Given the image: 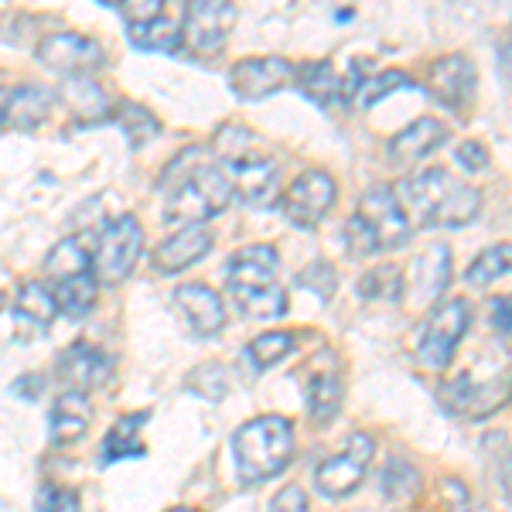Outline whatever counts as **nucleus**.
<instances>
[{"mask_svg":"<svg viewBox=\"0 0 512 512\" xmlns=\"http://www.w3.org/2000/svg\"><path fill=\"white\" fill-rule=\"evenodd\" d=\"M161 192L168 222L202 226L233 202V178L222 164H205V147H185L161 175Z\"/></svg>","mask_w":512,"mask_h":512,"instance_id":"1","label":"nucleus"},{"mask_svg":"<svg viewBox=\"0 0 512 512\" xmlns=\"http://www.w3.org/2000/svg\"><path fill=\"white\" fill-rule=\"evenodd\" d=\"M403 216L420 222V226H468L482 212V192L465 181H458L444 168H427L414 178H403L400 185Z\"/></svg>","mask_w":512,"mask_h":512,"instance_id":"2","label":"nucleus"},{"mask_svg":"<svg viewBox=\"0 0 512 512\" xmlns=\"http://www.w3.org/2000/svg\"><path fill=\"white\" fill-rule=\"evenodd\" d=\"M226 291L253 318H277L287 311V291L280 284V256L274 246H243L226 263Z\"/></svg>","mask_w":512,"mask_h":512,"instance_id":"3","label":"nucleus"},{"mask_svg":"<svg viewBox=\"0 0 512 512\" xmlns=\"http://www.w3.org/2000/svg\"><path fill=\"white\" fill-rule=\"evenodd\" d=\"M294 427L287 417H256L246 420L233 434V461L243 485H260L291 465L294 458Z\"/></svg>","mask_w":512,"mask_h":512,"instance_id":"4","label":"nucleus"},{"mask_svg":"<svg viewBox=\"0 0 512 512\" xmlns=\"http://www.w3.org/2000/svg\"><path fill=\"white\" fill-rule=\"evenodd\" d=\"M140 253H144V229L134 216H117L103 226V233L93 236V253H89V267L93 280L103 284H120L137 267Z\"/></svg>","mask_w":512,"mask_h":512,"instance_id":"5","label":"nucleus"},{"mask_svg":"<svg viewBox=\"0 0 512 512\" xmlns=\"http://www.w3.org/2000/svg\"><path fill=\"white\" fill-rule=\"evenodd\" d=\"M468 321H472V304L465 297H451V301L437 304L431 318L420 328L417 342V359L427 369H448V362L458 352L461 338L468 332Z\"/></svg>","mask_w":512,"mask_h":512,"instance_id":"6","label":"nucleus"},{"mask_svg":"<svg viewBox=\"0 0 512 512\" xmlns=\"http://www.w3.org/2000/svg\"><path fill=\"white\" fill-rule=\"evenodd\" d=\"M236 24V7L222 0H195L181 11V41L195 55H219Z\"/></svg>","mask_w":512,"mask_h":512,"instance_id":"7","label":"nucleus"},{"mask_svg":"<svg viewBox=\"0 0 512 512\" xmlns=\"http://www.w3.org/2000/svg\"><path fill=\"white\" fill-rule=\"evenodd\" d=\"M451 284V246L434 243L410 263L407 277H400V301L410 308H431Z\"/></svg>","mask_w":512,"mask_h":512,"instance_id":"8","label":"nucleus"},{"mask_svg":"<svg viewBox=\"0 0 512 512\" xmlns=\"http://www.w3.org/2000/svg\"><path fill=\"white\" fill-rule=\"evenodd\" d=\"M376 454V441L369 434H352L349 437V448L342 454H332L328 461H321L318 472H315V485L321 495L328 499H345L362 485L366 478V468Z\"/></svg>","mask_w":512,"mask_h":512,"instance_id":"9","label":"nucleus"},{"mask_svg":"<svg viewBox=\"0 0 512 512\" xmlns=\"http://www.w3.org/2000/svg\"><path fill=\"white\" fill-rule=\"evenodd\" d=\"M338 185L328 171H304V175L294 178V185L287 188L284 198H280V212L301 229H315L321 219L328 216V209L335 205Z\"/></svg>","mask_w":512,"mask_h":512,"instance_id":"10","label":"nucleus"},{"mask_svg":"<svg viewBox=\"0 0 512 512\" xmlns=\"http://www.w3.org/2000/svg\"><path fill=\"white\" fill-rule=\"evenodd\" d=\"M355 219L369 229V236H373L379 253L393 250V246H403L410 239V219L403 216L400 202H396V192L386 185L369 188V192L359 198Z\"/></svg>","mask_w":512,"mask_h":512,"instance_id":"11","label":"nucleus"},{"mask_svg":"<svg viewBox=\"0 0 512 512\" xmlns=\"http://www.w3.org/2000/svg\"><path fill=\"white\" fill-rule=\"evenodd\" d=\"M38 59L48 65V69H59L62 76H89V72L103 69L106 52L103 45L93 38L72 35V31H55L38 45Z\"/></svg>","mask_w":512,"mask_h":512,"instance_id":"12","label":"nucleus"},{"mask_svg":"<svg viewBox=\"0 0 512 512\" xmlns=\"http://www.w3.org/2000/svg\"><path fill=\"white\" fill-rule=\"evenodd\" d=\"M294 82V65L277 55H260V59H243L229 69V89L253 103V99H267L277 89L291 86Z\"/></svg>","mask_w":512,"mask_h":512,"instance_id":"13","label":"nucleus"},{"mask_svg":"<svg viewBox=\"0 0 512 512\" xmlns=\"http://www.w3.org/2000/svg\"><path fill=\"white\" fill-rule=\"evenodd\" d=\"M475 82L478 72L472 59H465V55H444L427 72V93L441 106H448V110L465 113L475 99Z\"/></svg>","mask_w":512,"mask_h":512,"instance_id":"14","label":"nucleus"},{"mask_svg":"<svg viewBox=\"0 0 512 512\" xmlns=\"http://www.w3.org/2000/svg\"><path fill=\"white\" fill-rule=\"evenodd\" d=\"M59 376L72 386V393L86 396L89 390L110 383L113 376V359L106 352H99L96 345L76 342L59 355Z\"/></svg>","mask_w":512,"mask_h":512,"instance_id":"15","label":"nucleus"},{"mask_svg":"<svg viewBox=\"0 0 512 512\" xmlns=\"http://www.w3.org/2000/svg\"><path fill=\"white\" fill-rule=\"evenodd\" d=\"M342 393V369H338L335 355H318V362L304 376V400H308L311 417L318 424H328L338 414V407H342Z\"/></svg>","mask_w":512,"mask_h":512,"instance_id":"16","label":"nucleus"},{"mask_svg":"<svg viewBox=\"0 0 512 512\" xmlns=\"http://www.w3.org/2000/svg\"><path fill=\"white\" fill-rule=\"evenodd\" d=\"M175 304L181 308V315L188 318L192 332L202 338L219 335L222 325H226V304H222V297L209 284H181L175 291Z\"/></svg>","mask_w":512,"mask_h":512,"instance_id":"17","label":"nucleus"},{"mask_svg":"<svg viewBox=\"0 0 512 512\" xmlns=\"http://www.w3.org/2000/svg\"><path fill=\"white\" fill-rule=\"evenodd\" d=\"M444 140H448V127H444L441 120L420 117L390 140L386 154H390V161L396 168H410V164H417L420 158H427L431 151H437Z\"/></svg>","mask_w":512,"mask_h":512,"instance_id":"18","label":"nucleus"},{"mask_svg":"<svg viewBox=\"0 0 512 512\" xmlns=\"http://www.w3.org/2000/svg\"><path fill=\"white\" fill-rule=\"evenodd\" d=\"M229 178H233V195H239V202L243 205H253V209H263V205L274 202L277 195V164L270 158H250L243 164H233V168H226Z\"/></svg>","mask_w":512,"mask_h":512,"instance_id":"19","label":"nucleus"},{"mask_svg":"<svg viewBox=\"0 0 512 512\" xmlns=\"http://www.w3.org/2000/svg\"><path fill=\"white\" fill-rule=\"evenodd\" d=\"M212 250V233L205 226H185L154 250V267L161 274H181Z\"/></svg>","mask_w":512,"mask_h":512,"instance_id":"20","label":"nucleus"},{"mask_svg":"<svg viewBox=\"0 0 512 512\" xmlns=\"http://www.w3.org/2000/svg\"><path fill=\"white\" fill-rule=\"evenodd\" d=\"M55 99H59V93L48 86H38V82H28V86H18L7 93V127L14 130H35L41 127L48 117H52L55 110Z\"/></svg>","mask_w":512,"mask_h":512,"instance_id":"21","label":"nucleus"},{"mask_svg":"<svg viewBox=\"0 0 512 512\" xmlns=\"http://www.w3.org/2000/svg\"><path fill=\"white\" fill-rule=\"evenodd\" d=\"M506 383H509V376H502V383H472L468 386V376H461V379H454V383L444 386V400H448V407L451 410H458V414H465V417H489L495 407H502L506 403Z\"/></svg>","mask_w":512,"mask_h":512,"instance_id":"22","label":"nucleus"},{"mask_svg":"<svg viewBox=\"0 0 512 512\" xmlns=\"http://www.w3.org/2000/svg\"><path fill=\"white\" fill-rule=\"evenodd\" d=\"M294 82H297V89H301V93L311 99V103H318L321 110H328V113L342 110V106L349 103L342 76H338L335 65L325 62V59H321V62H308V65H301V69H294Z\"/></svg>","mask_w":512,"mask_h":512,"instance_id":"23","label":"nucleus"},{"mask_svg":"<svg viewBox=\"0 0 512 512\" xmlns=\"http://www.w3.org/2000/svg\"><path fill=\"white\" fill-rule=\"evenodd\" d=\"M89 424H93V407H89V396L82 393H62L55 400L52 414H48V431H52V444H76L86 437Z\"/></svg>","mask_w":512,"mask_h":512,"instance_id":"24","label":"nucleus"},{"mask_svg":"<svg viewBox=\"0 0 512 512\" xmlns=\"http://www.w3.org/2000/svg\"><path fill=\"white\" fill-rule=\"evenodd\" d=\"M14 318H18L21 328H28V332L38 335L59 318V301H55V294L48 291V284L28 280V284H21L18 297H14Z\"/></svg>","mask_w":512,"mask_h":512,"instance_id":"25","label":"nucleus"},{"mask_svg":"<svg viewBox=\"0 0 512 512\" xmlns=\"http://www.w3.org/2000/svg\"><path fill=\"white\" fill-rule=\"evenodd\" d=\"M151 420V410H137V414L120 417L117 424L110 427L103 441V461H123V458H140L144 454V441H140V431Z\"/></svg>","mask_w":512,"mask_h":512,"instance_id":"26","label":"nucleus"},{"mask_svg":"<svg viewBox=\"0 0 512 512\" xmlns=\"http://www.w3.org/2000/svg\"><path fill=\"white\" fill-rule=\"evenodd\" d=\"M127 35L137 48L144 52H178L181 48V18H161L144 21V24H127Z\"/></svg>","mask_w":512,"mask_h":512,"instance_id":"27","label":"nucleus"},{"mask_svg":"<svg viewBox=\"0 0 512 512\" xmlns=\"http://www.w3.org/2000/svg\"><path fill=\"white\" fill-rule=\"evenodd\" d=\"M89 253H93V236H69L48 253L45 260V274L52 277H76V274H86L89 270Z\"/></svg>","mask_w":512,"mask_h":512,"instance_id":"28","label":"nucleus"},{"mask_svg":"<svg viewBox=\"0 0 512 512\" xmlns=\"http://www.w3.org/2000/svg\"><path fill=\"white\" fill-rule=\"evenodd\" d=\"M117 123H120L123 137L130 140V147H144L161 134L158 117H154L144 103H134V99H120L117 103Z\"/></svg>","mask_w":512,"mask_h":512,"instance_id":"29","label":"nucleus"},{"mask_svg":"<svg viewBox=\"0 0 512 512\" xmlns=\"http://www.w3.org/2000/svg\"><path fill=\"white\" fill-rule=\"evenodd\" d=\"M55 301H59V311H65L69 318H86L89 311H93V304H96V280H93V274L86 270V274L59 280V294H55Z\"/></svg>","mask_w":512,"mask_h":512,"instance_id":"30","label":"nucleus"},{"mask_svg":"<svg viewBox=\"0 0 512 512\" xmlns=\"http://www.w3.org/2000/svg\"><path fill=\"white\" fill-rule=\"evenodd\" d=\"M294 345H297L294 332H263L246 345V359H250V366L260 373V369H270V366H277L280 359H287V355L294 352Z\"/></svg>","mask_w":512,"mask_h":512,"instance_id":"31","label":"nucleus"},{"mask_svg":"<svg viewBox=\"0 0 512 512\" xmlns=\"http://www.w3.org/2000/svg\"><path fill=\"white\" fill-rule=\"evenodd\" d=\"M59 99H62V103H69L72 113H79V117H86V120H93V113H106V110H110L103 89H99L89 76H72L69 86H65L62 93H59Z\"/></svg>","mask_w":512,"mask_h":512,"instance_id":"32","label":"nucleus"},{"mask_svg":"<svg viewBox=\"0 0 512 512\" xmlns=\"http://www.w3.org/2000/svg\"><path fill=\"white\" fill-rule=\"evenodd\" d=\"M509 274V243L502 246H489L482 256H475L465 270V284L468 287H489L499 277Z\"/></svg>","mask_w":512,"mask_h":512,"instance_id":"33","label":"nucleus"},{"mask_svg":"<svg viewBox=\"0 0 512 512\" xmlns=\"http://www.w3.org/2000/svg\"><path fill=\"white\" fill-rule=\"evenodd\" d=\"M216 151L219 158L226 161L222 168H233V164H243L250 158H260V151H256V134L246 127H226L216 134Z\"/></svg>","mask_w":512,"mask_h":512,"instance_id":"34","label":"nucleus"},{"mask_svg":"<svg viewBox=\"0 0 512 512\" xmlns=\"http://www.w3.org/2000/svg\"><path fill=\"white\" fill-rule=\"evenodd\" d=\"M420 489L417 468H410L407 461H390L383 472V492L386 499H410Z\"/></svg>","mask_w":512,"mask_h":512,"instance_id":"35","label":"nucleus"},{"mask_svg":"<svg viewBox=\"0 0 512 512\" xmlns=\"http://www.w3.org/2000/svg\"><path fill=\"white\" fill-rule=\"evenodd\" d=\"M410 86H414V79H410L407 72L390 69V72H379V76H373V79H362L359 99H362V106H373L376 99H383L386 93H396V89H410Z\"/></svg>","mask_w":512,"mask_h":512,"instance_id":"36","label":"nucleus"},{"mask_svg":"<svg viewBox=\"0 0 512 512\" xmlns=\"http://www.w3.org/2000/svg\"><path fill=\"white\" fill-rule=\"evenodd\" d=\"M188 390L209 396V400H222L229 393V373L219 362H209V366H198L192 376H188Z\"/></svg>","mask_w":512,"mask_h":512,"instance_id":"37","label":"nucleus"},{"mask_svg":"<svg viewBox=\"0 0 512 512\" xmlns=\"http://www.w3.org/2000/svg\"><path fill=\"white\" fill-rule=\"evenodd\" d=\"M35 512H79V495L62 485H41L35 495Z\"/></svg>","mask_w":512,"mask_h":512,"instance_id":"38","label":"nucleus"},{"mask_svg":"<svg viewBox=\"0 0 512 512\" xmlns=\"http://www.w3.org/2000/svg\"><path fill=\"white\" fill-rule=\"evenodd\" d=\"M301 284L311 287V291H315L321 301H328V297L335 294V287H338V274H335L332 263L318 260V263H311V267L301 270Z\"/></svg>","mask_w":512,"mask_h":512,"instance_id":"39","label":"nucleus"},{"mask_svg":"<svg viewBox=\"0 0 512 512\" xmlns=\"http://www.w3.org/2000/svg\"><path fill=\"white\" fill-rule=\"evenodd\" d=\"M345 246H349L352 256H373V253H379L376 243H373V236H369V229L362 226V222L355 219V216L345 222Z\"/></svg>","mask_w":512,"mask_h":512,"instance_id":"40","label":"nucleus"},{"mask_svg":"<svg viewBox=\"0 0 512 512\" xmlns=\"http://www.w3.org/2000/svg\"><path fill=\"white\" fill-rule=\"evenodd\" d=\"M117 11L123 14V21L127 24H144V21H154L164 14V4L161 0H127V4H120Z\"/></svg>","mask_w":512,"mask_h":512,"instance_id":"41","label":"nucleus"},{"mask_svg":"<svg viewBox=\"0 0 512 512\" xmlns=\"http://www.w3.org/2000/svg\"><path fill=\"white\" fill-rule=\"evenodd\" d=\"M461 164H465L468 171H485L492 164V154L489 147L482 144V140H465V144L458 147V154H454Z\"/></svg>","mask_w":512,"mask_h":512,"instance_id":"42","label":"nucleus"},{"mask_svg":"<svg viewBox=\"0 0 512 512\" xmlns=\"http://www.w3.org/2000/svg\"><path fill=\"white\" fill-rule=\"evenodd\" d=\"M270 512H311L308 506V492L297 489V485H287L284 492L270 502Z\"/></svg>","mask_w":512,"mask_h":512,"instance_id":"43","label":"nucleus"},{"mask_svg":"<svg viewBox=\"0 0 512 512\" xmlns=\"http://www.w3.org/2000/svg\"><path fill=\"white\" fill-rule=\"evenodd\" d=\"M492 325L495 332L502 335V345H509V297H499V301H492Z\"/></svg>","mask_w":512,"mask_h":512,"instance_id":"44","label":"nucleus"},{"mask_svg":"<svg viewBox=\"0 0 512 512\" xmlns=\"http://www.w3.org/2000/svg\"><path fill=\"white\" fill-rule=\"evenodd\" d=\"M38 390H41V376H35V379H31V376H21L18 383H14V393H18V396H28V400H31V396L38 400Z\"/></svg>","mask_w":512,"mask_h":512,"instance_id":"45","label":"nucleus"},{"mask_svg":"<svg viewBox=\"0 0 512 512\" xmlns=\"http://www.w3.org/2000/svg\"><path fill=\"white\" fill-rule=\"evenodd\" d=\"M4 106H7V86H0V130H7V113H4Z\"/></svg>","mask_w":512,"mask_h":512,"instance_id":"46","label":"nucleus"},{"mask_svg":"<svg viewBox=\"0 0 512 512\" xmlns=\"http://www.w3.org/2000/svg\"><path fill=\"white\" fill-rule=\"evenodd\" d=\"M4 304H7V297H4V294H0V311H4Z\"/></svg>","mask_w":512,"mask_h":512,"instance_id":"47","label":"nucleus"},{"mask_svg":"<svg viewBox=\"0 0 512 512\" xmlns=\"http://www.w3.org/2000/svg\"><path fill=\"white\" fill-rule=\"evenodd\" d=\"M171 512H192V509H171Z\"/></svg>","mask_w":512,"mask_h":512,"instance_id":"48","label":"nucleus"}]
</instances>
